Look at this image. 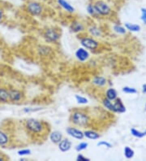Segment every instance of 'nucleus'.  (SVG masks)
<instances>
[{
  "label": "nucleus",
  "instance_id": "obj_1",
  "mask_svg": "<svg viewBox=\"0 0 146 161\" xmlns=\"http://www.w3.org/2000/svg\"><path fill=\"white\" fill-rule=\"evenodd\" d=\"M70 122L76 127L85 128L90 123L89 114L81 110H75L70 115Z\"/></svg>",
  "mask_w": 146,
  "mask_h": 161
},
{
  "label": "nucleus",
  "instance_id": "obj_2",
  "mask_svg": "<svg viewBox=\"0 0 146 161\" xmlns=\"http://www.w3.org/2000/svg\"><path fill=\"white\" fill-rule=\"evenodd\" d=\"M47 124L35 118H29L24 122V126L29 133L33 134H42L46 131Z\"/></svg>",
  "mask_w": 146,
  "mask_h": 161
},
{
  "label": "nucleus",
  "instance_id": "obj_3",
  "mask_svg": "<svg viewBox=\"0 0 146 161\" xmlns=\"http://www.w3.org/2000/svg\"><path fill=\"white\" fill-rule=\"evenodd\" d=\"M94 5L96 8L97 14L100 17H105L111 16L112 13V9L111 6L104 0H94Z\"/></svg>",
  "mask_w": 146,
  "mask_h": 161
},
{
  "label": "nucleus",
  "instance_id": "obj_4",
  "mask_svg": "<svg viewBox=\"0 0 146 161\" xmlns=\"http://www.w3.org/2000/svg\"><path fill=\"white\" fill-rule=\"evenodd\" d=\"M81 47H84L88 51H96L99 48L100 42L92 37H83L80 40Z\"/></svg>",
  "mask_w": 146,
  "mask_h": 161
},
{
  "label": "nucleus",
  "instance_id": "obj_5",
  "mask_svg": "<svg viewBox=\"0 0 146 161\" xmlns=\"http://www.w3.org/2000/svg\"><path fill=\"white\" fill-rule=\"evenodd\" d=\"M60 34L58 30H56L54 28H48L45 30L43 37L46 41L49 43H55L60 39Z\"/></svg>",
  "mask_w": 146,
  "mask_h": 161
},
{
  "label": "nucleus",
  "instance_id": "obj_6",
  "mask_svg": "<svg viewBox=\"0 0 146 161\" xmlns=\"http://www.w3.org/2000/svg\"><path fill=\"white\" fill-rule=\"evenodd\" d=\"M27 11L33 16H41L43 12L42 4L36 1H32L27 4Z\"/></svg>",
  "mask_w": 146,
  "mask_h": 161
},
{
  "label": "nucleus",
  "instance_id": "obj_7",
  "mask_svg": "<svg viewBox=\"0 0 146 161\" xmlns=\"http://www.w3.org/2000/svg\"><path fill=\"white\" fill-rule=\"evenodd\" d=\"M66 133L68 136L76 140H83L84 138V131L78 129L76 126H69L66 129Z\"/></svg>",
  "mask_w": 146,
  "mask_h": 161
},
{
  "label": "nucleus",
  "instance_id": "obj_8",
  "mask_svg": "<svg viewBox=\"0 0 146 161\" xmlns=\"http://www.w3.org/2000/svg\"><path fill=\"white\" fill-rule=\"evenodd\" d=\"M75 56L78 61H80L81 63H84L89 60V59L90 58V53L89 51L85 49L84 47H80L77 48L75 52Z\"/></svg>",
  "mask_w": 146,
  "mask_h": 161
},
{
  "label": "nucleus",
  "instance_id": "obj_9",
  "mask_svg": "<svg viewBox=\"0 0 146 161\" xmlns=\"http://www.w3.org/2000/svg\"><path fill=\"white\" fill-rule=\"evenodd\" d=\"M10 93V102L12 103H19L24 100V94L23 91L16 90V89H11L9 90Z\"/></svg>",
  "mask_w": 146,
  "mask_h": 161
},
{
  "label": "nucleus",
  "instance_id": "obj_10",
  "mask_svg": "<svg viewBox=\"0 0 146 161\" xmlns=\"http://www.w3.org/2000/svg\"><path fill=\"white\" fill-rule=\"evenodd\" d=\"M72 147V142L69 138H62L58 143V148L61 152H68Z\"/></svg>",
  "mask_w": 146,
  "mask_h": 161
},
{
  "label": "nucleus",
  "instance_id": "obj_11",
  "mask_svg": "<svg viewBox=\"0 0 146 161\" xmlns=\"http://www.w3.org/2000/svg\"><path fill=\"white\" fill-rule=\"evenodd\" d=\"M57 3L68 13L72 14L76 12V9H75L74 7L72 6L70 3L68 2L67 0H57Z\"/></svg>",
  "mask_w": 146,
  "mask_h": 161
},
{
  "label": "nucleus",
  "instance_id": "obj_12",
  "mask_svg": "<svg viewBox=\"0 0 146 161\" xmlns=\"http://www.w3.org/2000/svg\"><path fill=\"white\" fill-rule=\"evenodd\" d=\"M63 138V135L60 131L58 130H54L49 134V139L54 144H57Z\"/></svg>",
  "mask_w": 146,
  "mask_h": 161
},
{
  "label": "nucleus",
  "instance_id": "obj_13",
  "mask_svg": "<svg viewBox=\"0 0 146 161\" xmlns=\"http://www.w3.org/2000/svg\"><path fill=\"white\" fill-rule=\"evenodd\" d=\"M92 84L98 88H103L107 85V79L102 76H96L92 80Z\"/></svg>",
  "mask_w": 146,
  "mask_h": 161
},
{
  "label": "nucleus",
  "instance_id": "obj_14",
  "mask_svg": "<svg viewBox=\"0 0 146 161\" xmlns=\"http://www.w3.org/2000/svg\"><path fill=\"white\" fill-rule=\"evenodd\" d=\"M10 102L9 90L5 87H0V103Z\"/></svg>",
  "mask_w": 146,
  "mask_h": 161
},
{
  "label": "nucleus",
  "instance_id": "obj_15",
  "mask_svg": "<svg viewBox=\"0 0 146 161\" xmlns=\"http://www.w3.org/2000/svg\"><path fill=\"white\" fill-rule=\"evenodd\" d=\"M114 106H115V113H120L121 114V113H124L126 112V108L120 98H118L114 101Z\"/></svg>",
  "mask_w": 146,
  "mask_h": 161
},
{
  "label": "nucleus",
  "instance_id": "obj_16",
  "mask_svg": "<svg viewBox=\"0 0 146 161\" xmlns=\"http://www.w3.org/2000/svg\"><path fill=\"white\" fill-rule=\"evenodd\" d=\"M84 138H88L90 140H97L101 138L99 133H97V131L93 130H86L84 131Z\"/></svg>",
  "mask_w": 146,
  "mask_h": 161
},
{
  "label": "nucleus",
  "instance_id": "obj_17",
  "mask_svg": "<svg viewBox=\"0 0 146 161\" xmlns=\"http://www.w3.org/2000/svg\"><path fill=\"white\" fill-rule=\"evenodd\" d=\"M10 138L7 132L0 129V147H6L9 144Z\"/></svg>",
  "mask_w": 146,
  "mask_h": 161
},
{
  "label": "nucleus",
  "instance_id": "obj_18",
  "mask_svg": "<svg viewBox=\"0 0 146 161\" xmlns=\"http://www.w3.org/2000/svg\"><path fill=\"white\" fill-rule=\"evenodd\" d=\"M88 33L91 35V37H99L102 36V30L96 25H92L88 29Z\"/></svg>",
  "mask_w": 146,
  "mask_h": 161
},
{
  "label": "nucleus",
  "instance_id": "obj_19",
  "mask_svg": "<svg viewBox=\"0 0 146 161\" xmlns=\"http://www.w3.org/2000/svg\"><path fill=\"white\" fill-rule=\"evenodd\" d=\"M105 98H108L111 101H115L118 98V93L115 88H108L105 92Z\"/></svg>",
  "mask_w": 146,
  "mask_h": 161
},
{
  "label": "nucleus",
  "instance_id": "obj_20",
  "mask_svg": "<svg viewBox=\"0 0 146 161\" xmlns=\"http://www.w3.org/2000/svg\"><path fill=\"white\" fill-rule=\"evenodd\" d=\"M86 11H87V13L90 16H92L93 18H99V15L97 14V11H96V8L94 5V3H89L86 6Z\"/></svg>",
  "mask_w": 146,
  "mask_h": 161
},
{
  "label": "nucleus",
  "instance_id": "obj_21",
  "mask_svg": "<svg viewBox=\"0 0 146 161\" xmlns=\"http://www.w3.org/2000/svg\"><path fill=\"white\" fill-rule=\"evenodd\" d=\"M101 103H102V105H103V107L105 108V109H106V110L115 113V106H114L113 101H111V100H109L108 98H105L102 99V102Z\"/></svg>",
  "mask_w": 146,
  "mask_h": 161
},
{
  "label": "nucleus",
  "instance_id": "obj_22",
  "mask_svg": "<svg viewBox=\"0 0 146 161\" xmlns=\"http://www.w3.org/2000/svg\"><path fill=\"white\" fill-rule=\"evenodd\" d=\"M72 30L73 33H76V34H78V33H81L84 30V26L82 23L79 21H75L74 23H72Z\"/></svg>",
  "mask_w": 146,
  "mask_h": 161
},
{
  "label": "nucleus",
  "instance_id": "obj_23",
  "mask_svg": "<svg viewBox=\"0 0 146 161\" xmlns=\"http://www.w3.org/2000/svg\"><path fill=\"white\" fill-rule=\"evenodd\" d=\"M124 27L126 28L127 30H128L130 32H134V33H136V32H139L140 30V26L137 24H133V23H129V22H126L124 24Z\"/></svg>",
  "mask_w": 146,
  "mask_h": 161
},
{
  "label": "nucleus",
  "instance_id": "obj_24",
  "mask_svg": "<svg viewBox=\"0 0 146 161\" xmlns=\"http://www.w3.org/2000/svg\"><path fill=\"white\" fill-rule=\"evenodd\" d=\"M123 155H124L126 159H132L135 155V151L134 150L132 149L130 147H125L124 149H123Z\"/></svg>",
  "mask_w": 146,
  "mask_h": 161
},
{
  "label": "nucleus",
  "instance_id": "obj_25",
  "mask_svg": "<svg viewBox=\"0 0 146 161\" xmlns=\"http://www.w3.org/2000/svg\"><path fill=\"white\" fill-rule=\"evenodd\" d=\"M75 99H76V103L80 105H86L89 103V99L86 97L82 96L80 94H75Z\"/></svg>",
  "mask_w": 146,
  "mask_h": 161
},
{
  "label": "nucleus",
  "instance_id": "obj_26",
  "mask_svg": "<svg viewBox=\"0 0 146 161\" xmlns=\"http://www.w3.org/2000/svg\"><path fill=\"white\" fill-rule=\"evenodd\" d=\"M113 31L115 33H116L117 34H125L127 32L126 28L123 27V26L120 25H115L113 26Z\"/></svg>",
  "mask_w": 146,
  "mask_h": 161
},
{
  "label": "nucleus",
  "instance_id": "obj_27",
  "mask_svg": "<svg viewBox=\"0 0 146 161\" xmlns=\"http://www.w3.org/2000/svg\"><path fill=\"white\" fill-rule=\"evenodd\" d=\"M88 147H89V143H88L87 142H81L78 143L77 145L75 147V150H76V151H77V152L80 153L81 151L87 149Z\"/></svg>",
  "mask_w": 146,
  "mask_h": 161
},
{
  "label": "nucleus",
  "instance_id": "obj_28",
  "mask_svg": "<svg viewBox=\"0 0 146 161\" xmlns=\"http://www.w3.org/2000/svg\"><path fill=\"white\" fill-rule=\"evenodd\" d=\"M131 134H132V135L133 137L137 138H142L143 137L146 136L144 131H139V130H137L136 129H135V128H132V129H131Z\"/></svg>",
  "mask_w": 146,
  "mask_h": 161
},
{
  "label": "nucleus",
  "instance_id": "obj_29",
  "mask_svg": "<svg viewBox=\"0 0 146 161\" xmlns=\"http://www.w3.org/2000/svg\"><path fill=\"white\" fill-rule=\"evenodd\" d=\"M38 52L40 55L46 56V55H48L51 52V48H50L49 47H46V46H41L38 49Z\"/></svg>",
  "mask_w": 146,
  "mask_h": 161
},
{
  "label": "nucleus",
  "instance_id": "obj_30",
  "mask_svg": "<svg viewBox=\"0 0 146 161\" xmlns=\"http://www.w3.org/2000/svg\"><path fill=\"white\" fill-rule=\"evenodd\" d=\"M32 154V151L29 148H24V149H20L17 151V155L19 156H26V155H29Z\"/></svg>",
  "mask_w": 146,
  "mask_h": 161
},
{
  "label": "nucleus",
  "instance_id": "obj_31",
  "mask_svg": "<svg viewBox=\"0 0 146 161\" xmlns=\"http://www.w3.org/2000/svg\"><path fill=\"white\" fill-rule=\"evenodd\" d=\"M123 92L125 93V94H135L137 93V90L134 87H131V86H124L123 88Z\"/></svg>",
  "mask_w": 146,
  "mask_h": 161
},
{
  "label": "nucleus",
  "instance_id": "obj_32",
  "mask_svg": "<svg viewBox=\"0 0 146 161\" xmlns=\"http://www.w3.org/2000/svg\"><path fill=\"white\" fill-rule=\"evenodd\" d=\"M97 147H103L107 148V149H111V148H112V147H113V145H112L111 142H109L108 141H105V140L98 142L97 143Z\"/></svg>",
  "mask_w": 146,
  "mask_h": 161
},
{
  "label": "nucleus",
  "instance_id": "obj_33",
  "mask_svg": "<svg viewBox=\"0 0 146 161\" xmlns=\"http://www.w3.org/2000/svg\"><path fill=\"white\" fill-rule=\"evenodd\" d=\"M42 108H24L22 112L25 114H29V113H31V112H38V111H41Z\"/></svg>",
  "mask_w": 146,
  "mask_h": 161
},
{
  "label": "nucleus",
  "instance_id": "obj_34",
  "mask_svg": "<svg viewBox=\"0 0 146 161\" xmlns=\"http://www.w3.org/2000/svg\"><path fill=\"white\" fill-rule=\"evenodd\" d=\"M140 20L146 25V8H140Z\"/></svg>",
  "mask_w": 146,
  "mask_h": 161
},
{
  "label": "nucleus",
  "instance_id": "obj_35",
  "mask_svg": "<svg viewBox=\"0 0 146 161\" xmlns=\"http://www.w3.org/2000/svg\"><path fill=\"white\" fill-rule=\"evenodd\" d=\"M76 161H90L89 158L86 157L84 156V155H82V154H78L77 156H76Z\"/></svg>",
  "mask_w": 146,
  "mask_h": 161
},
{
  "label": "nucleus",
  "instance_id": "obj_36",
  "mask_svg": "<svg viewBox=\"0 0 146 161\" xmlns=\"http://www.w3.org/2000/svg\"><path fill=\"white\" fill-rule=\"evenodd\" d=\"M3 19H4L3 10L2 8H0V23L3 20Z\"/></svg>",
  "mask_w": 146,
  "mask_h": 161
},
{
  "label": "nucleus",
  "instance_id": "obj_37",
  "mask_svg": "<svg viewBox=\"0 0 146 161\" xmlns=\"http://www.w3.org/2000/svg\"><path fill=\"white\" fill-rule=\"evenodd\" d=\"M142 92L144 93V94H146V84L143 85V86H142Z\"/></svg>",
  "mask_w": 146,
  "mask_h": 161
},
{
  "label": "nucleus",
  "instance_id": "obj_38",
  "mask_svg": "<svg viewBox=\"0 0 146 161\" xmlns=\"http://www.w3.org/2000/svg\"><path fill=\"white\" fill-rule=\"evenodd\" d=\"M4 159H5V158H4L3 155H0V161H3L4 160Z\"/></svg>",
  "mask_w": 146,
  "mask_h": 161
},
{
  "label": "nucleus",
  "instance_id": "obj_39",
  "mask_svg": "<svg viewBox=\"0 0 146 161\" xmlns=\"http://www.w3.org/2000/svg\"><path fill=\"white\" fill-rule=\"evenodd\" d=\"M144 110L146 111V103H145V106H144Z\"/></svg>",
  "mask_w": 146,
  "mask_h": 161
},
{
  "label": "nucleus",
  "instance_id": "obj_40",
  "mask_svg": "<svg viewBox=\"0 0 146 161\" xmlns=\"http://www.w3.org/2000/svg\"><path fill=\"white\" fill-rule=\"evenodd\" d=\"M144 133H145V135H146V130H144Z\"/></svg>",
  "mask_w": 146,
  "mask_h": 161
}]
</instances>
